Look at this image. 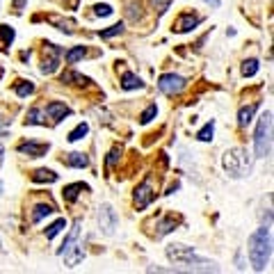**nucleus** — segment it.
<instances>
[{
  "label": "nucleus",
  "instance_id": "nucleus-1",
  "mask_svg": "<svg viewBox=\"0 0 274 274\" xmlns=\"http://www.w3.org/2000/svg\"><path fill=\"white\" fill-rule=\"evenodd\" d=\"M270 258H272V229L267 224V226L256 229L249 237V260L256 272H263Z\"/></svg>",
  "mask_w": 274,
  "mask_h": 274
},
{
  "label": "nucleus",
  "instance_id": "nucleus-2",
  "mask_svg": "<svg viewBox=\"0 0 274 274\" xmlns=\"http://www.w3.org/2000/svg\"><path fill=\"white\" fill-rule=\"evenodd\" d=\"M167 258L176 265H183L185 272H217L219 267L213 260H206L194 254L192 247L185 245H169L167 247Z\"/></svg>",
  "mask_w": 274,
  "mask_h": 274
},
{
  "label": "nucleus",
  "instance_id": "nucleus-3",
  "mask_svg": "<svg viewBox=\"0 0 274 274\" xmlns=\"http://www.w3.org/2000/svg\"><path fill=\"white\" fill-rule=\"evenodd\" d=\"M222 163H224V169L229 171V176H233V178L249 176V171H252V156L240 146L229 148V151L224 153Z\"/></svg>",
  "mask_w": 274,
  "mask_h": 274
},
{
  "label": "nucleus",
  "instance_id": "nucleus-4",
  "mask_svg": "<svg viewBox=\"0 0 274 274\" xmlns=\"http://www.w3.org/2000/svg\"><path fill=\"white\" fill-rule=\"evenodd\" d=\"M254 146H256V156L267 158L272 153V112L267 110L260 117L256 133H254Z\"/></svg>",
  "mask_w": 274,
  "mask_h": 274
},
{
  "label": "nucleus",
  "instance_id": "nucleus-5",
  "mask_svg": "<svg viewBox=\"0 0 274 274\" xmlns=\"http://www.w3.org/2000/svg\"><path fill=\"white\" fill-rule=\"evenodd\" d=\"M80 229H82V219H75L73 229L69 231V236L64 237V245L59 247V256L67 258L69 267H75L82 260V249H78V237H80Z\"/></svg>",
  "mask_w": 274,
  "mask_h": 274
},
{
  "label": "nucleus",
  "instance_id": "nucleus-6",
  "mask_svg": "<svg viewBox=\"0 0 274 274\" xmlns=\"http://www.w3.org/2000/svg\"><path fill=\"white\" fill-rule=\"evenodd\" d=\"M98 226H101V231L105 236H114V231L119 226V217L110 203H103L98 208Z\"/></svg>",
  "mask_w": 274,
  "mask_h": 274
},
{
  "label": "nucleus",
  "instance_id": "nucleus-7",
  "mask_svg": "<svg viewBox=\"0 0 274 274\" xmlns=\"http://www.w3.org/2000/svg\"><path fill=\"white\" fill-rule=\"evenodd\" d=\"M185 78H181V75L176 73H164L160 75V80H158V87H160V91L163 94H169V96H174V94H181L183 89H185Z\"/></svg>",
  "mask_w": 274,
  "mask_h": 274
},
{
  "label": "nucleus",
  "instance_id": "nucleus-8",
  "mask_svg": "<svg viewBox=\"0 0 274 274\" xmlns=\"http://www.w3.org/2000/svg\"><path fill=\"white\" fill-rule=\"evenodd\" d=\"M59 51L55 44H44V62H41V73H53L59 64Z\"/></svg>",
  "mask_w": 274,
  "mask_h": 274
},
{
  "label": "nucleus",
  "instance_id": "nucleus-9",
  "mask_svg": "<svg viewBox=\"0 0 274 274\" xmlns=\"http://www.w3.org/2000/svg\"><path fill=\"white\" fill-rule=\"evenodd\" d=\"M156 199V192H153V185H151V181H144L142 185H137V190H135V208H140V210H144L146 206H151V201Z\"/></svg>",
  "mask_w": 274,
  "mask_h": 274
},
{
  "label": "nucleus",
  "instance_id": "nucleus-10",
  "mask_svg": "<svg viewBox=\"0 0 274 274\" xmlns=\"http://www.w3.org/2000/svg\"><path fill=\"white\" fill-rule=\"evenodd\" d=\"M199 23H201V16L185 12V14H181V16L176 18V23H174V32H178V35H183V32H190V30L197 28Z\"/></svg>",
  "mask_w": 274,
  "mask_h": 274
},
{
  "label": "nucleus",
  "instance_id": "nucleus-11",
  "mask_svg": "<svg viewBox=\"0 0 274 274\" xmlns=\"http://www.w3.org/2000/svg\"><path fill=\"white\" fill-rule=\"evenodd\" d=\"M48 144H37V142H25V144H21L18 146V153H23V156H30V158H41L48 153Z\"/></svg>",
  "mask_w": 274,
  "mask_h": 274
},
{
  "label": "nucleus",
  "instance_id": "nucleus-12",
  "mask_svg": "<svg viewBox=\"0 0 274 274\" xmlns=\"http://www.w3.org/2000/svg\"><path fill=\"white\" fill-rule=\"evenodd\" d=\"M69 108L64 103H59V101H53V103L46 105V114L53 119V121H62L64 117H69Z\"/></svg>",
  "mask_w": 274,
  "mask_h": 274
},
{
  "label": "nucleus",
  "instance_id": "nucleus-13",
  "mask_svg": "<svg viewBox=\"0 0 274 274\" xmlns=\"http://www.w3.org/2000/svg\"><path fill=\"white\" fill-rule=\"evenodd\" d=\"M82 190H89L85 183H71V185L64 187V192H62V197H64V201H69V203H73L75 199H78V194L82 192Z\"/></svg>",
  "mask_w": 274,
  "mask_h": 274
},
{
  "label": "nucleus",
  "instance_id": "nucleus-14",
  "mask_svg": "<svg viewBox=\"0 0 274 274\" xmlns=\"http://www.w3.org/2000/svg\"><path fill=\"white\" fill-rule=\"evenodd\" d=\"M178 222H181V217H174V215H169L167 217V219H164V222H160L158 224V233L156 236L160 237V236H167V233H171V231L176 229L178 226Z\"/></svg>",
  "mask_w": 274,
  "mask_h": 274
},
{
  "label": "nucleus",
  "instance_id": "nucleus-15",
  "mask_svg": "<svg viewBox=\"0 0 274 274\" xmlns=\"http://www.w3.org/2000/svg\"><path fill=\"white\" fill-rule=\"evenodd\" d=\"M256 110H258V103H252V105H247V108H242V110L237 112V126H247L252 121Z\"/></svg>",
  "mask_w": 274,
  "mask_h": 274
},
{
  "label": "nucleus",
  "instance_id": "nucleus-16",
  "mask_svg": "<svg viewBox=\"0 0 274 274\" xmlns=\"http://www.w3.org/2000/svg\"><path fill=\"white\" fill-rule=\"evenodd\" d=\"M32 181H35V183H55V181H57V174L51 169H37L32 174Z\"/></svg>",
  "mask_w": 274,
  "mask_h": 274
},
{
  "label": "nucleus",
  "instance_id": "nucleus-17",
  "mask_svg": "<svg viewBox=\"0 0 274 274\" xmlns=\"http://www.w3.org/2000/svg\"><path fill=\"white\" fill-rule=\"evenodd\" d=\"M55 213V208L51 206V203H39V206H35V213H32V222H41L44 217L53 215Z\"/></svg>",
  "mask_w": 274,
  "mask_h": 274
},
{
  "label": "nucleus",
  "instance_id": "nucleus-18",
  "mask_svg": "<svg viewBox=\"0 0 274 274\" xmlns=\"http://www.w3.org/2000/svg\"><path fill=\"white\" fill-rule=\"evenodd\" d=\"M67 164L82 169V167H87V164H89V158L85 156V153H78V151H73V153H69V156H67Z\"/></svg>",
  "mask_w": 274,
  "mask_h": 274
},
{
  "label": "nucleus",
  "instance_id": "nucleus-19",
  "mask_svg": "<svg viewBox=\"0 0 274 274\" xmlns=\"http://www.w3.org/2000/svg\"><path fill=\"white\" fill-rule=\"evenodd\" d=\"M48 21H51L53 25H57V30L67 32V35H71V32L75 30V21H71V18H55V16H51Z\"/></svg>",
  "mask_w": 274,
  "mask_h": 274
},
{
  "label": "nucleus",
  "instance_id": "nucleus-20",
  "mask_svg": "<svg viewBox=\"0 0 274 274\" xmlns=\"http://www.w3.org/2000/svg\"><path fill=\"white\" fill-rule=\"evenodd\" d=\"M121 87L126 89V91H130V89H137V87H142V80L137 78L135 73H130V71H126L124 73V78H121Z\"/></svg>",
  "mask_w": 274,
  "mask_h": 274
},
{
  "label": "nucleus",
  "instance_id": "nucleus-21",
  "mask_svg": "<svg viewBox=\"0 0 274 274\" xmlns=\"http://www.w3.org/2000/svg\"><path fill=\"white\" fill-rule=\"evenodd\" d=\"M213 135H215V121H208L206 126L197 133V140L199 142H210L213 140Z\"/></svg>",
  "mask_w": 274,
  "mask_h": 274
},
{
  "label": "nucleus",
  "instance_id": "nucleus-22",
  "mask_svg": "<svg viewBox=\"0 0 274 274\" xmlns=\"http://www.w3.org/2000/svg\"><path fill=\"white\" fill-rule=\"evenodd\" d=\"M256 73H258V59H247V62H242V75L245 78H252Z\"/></svg>",
  "mask_w": 274,
  "mask_h": 274
},
{
  "label": "nucleus",
  "instance_id": "nucleus-23",
  "mask_svg": "<svg viewBox=\"0 0 274 274\" xmlns=\"http://www.w3.org/2000/svg\"><path fill=\"white\" fill-rule=\"evenodd\" d=\"M87 133H89V126H87V124H78V126H75L73 130L69 133V142H78V140H82V137H85Z\"/></svg>",
  "mask_w": 274,
  "mask_h": 274
},
{
  "label": "nucleus",
  "instance_id": "nucleus-24",
  "mask_svg": "<svg viewBox=\"0 0 274 274\" xmlns=\"http://www.w3.org/2000/svg\"><path fill=\"white\" fill-rule=\"evenodd\" d=\"M85 46H75V48H71V51L67 53V62L69 64H75V62H78V59L80 57H85Z\"/></svg>",
  "mask_w": 274,
  "mask_h": 274
},
{
  "label": "nucleus",
  "instance_id": "nucleus-25",
  "mask_svg": "<svg viewBox=\"0 0 274 274\" xmlns=\"http://www.w3.org/2000/svg\"><path fill=\"white\" fill-rule=\"evenodd\" d=\"M124 32V23H114V25H110L108 30H101L98 35L103 39H110V37H114V35H121Z\"/></svg>",
  "mask_w": 274,
  "mask_h": 274
},
{
  "label": "nucleus",
  "instance_id": "nucleus-26",
  "mask_svg": "<svg viewBox=\"0 0 274 274\" xmlns=\"http://www.w3.org/2000/svg\"><path fill=\"white\" fill-rule=\"evenodd\" d=\"M64 226H67V222H64V219H57V222H53L51 226H48V231H46V237H48V240H53V237L57 236V233L64 229Z\"/></svg>",
  "mask_w": 274,
  "mask_h": 274
},
{
  "label": "nucleus",
  "instance_id": "nucleus-27",
  "mask_svg": "<svg viewBox=\"0 0 274 274\" xmlns=\"http://www.w3.org/2000/svg\"><path fill=\"white\" fill-rule=\"evenodd\" d=\"M14 89H16V94H18V96L25 98V96H30V94L35 91V85H32V82H21V85H16Z\"/></svg>",
  "mask_w": 274,
  "mask_h": 274
},
{
  "label": "nucleus",
  "instance_id": "nucleus-28",
  "mask_svg": "<svg viewBox=\"0 0 274 274\" xmlns=\"http://www.w3.org/2000/svg\"><path fill=\"white\" fill-rule=\"evenodd\" d=\"M0 39L9 46L12 41H14V28H9V25H0Z\"/></svg>",
  "mask_w": 274,
  "mask_h": 274
},
{
  "label": "nucleus",
  "instance_id": "nucleus-29",
  "mask_svg": "<svg viewBox=\"0 0 274 274\" xmlns=\"http://www.w3.org/2000/svg\"><path fill=\"white\" fill-rule=\"evenodd\" d=\"M158 114V108L156 105H148L146 110L142 112V117H140V124H148V121H153V117Z\"/></svg>",
  "mask_w": 274,
  "mask_h": 274
},
{
  "label": "nucleus",
  "instance_id": "nucleus-30",
  "mask_svg": "<svg viewBox=\"0 0 274 274\" xmlns=\"http://www.w3.org/2000/svg\"><path fill=\"white\" fill-rule=\"evenodd\" d=\"M39 114H41V112H39V108H32V110L28 112V119H25V121H28V124H44V121H41V119H39Z\"/></svg>",
  "mask_w": 274,
  "mask_h": 274
},
{
  "label": "nucleus",
  "instance_id": "nucleus-31",
  "mask_svg": "<svg viewBox=\"0 0 274 274\" xmlns=\"http://www.w3.org/2000/svg\"><path fill=\"white\" fill-rule=\"evenodd\" d=\"M169 2L171 0H153V7H156L158 14H164V12L169 9Z\"/></svg>",
  "mask_w": 274,
  "mask_h": 274
},
{
  "label": "nucleus",
  "instance_id": "nucleus-32",
  "mask_svg": "<svg viewBox=\"0 0 274 274\" xmlns=\"http://www.w3.org/2000/svg\"><path fill=\"white\" fill-rule=\"evenodd\" d=\"M96 16H110L112 14V7L110 5H96Z\"/></svg>",
  "mask_w": 274,
  "mask_h": 274
},
{
  "label": "nucleus",
  "instance_id": "nucleus-33",
  "mask_svg": "<svg viewBox=\"0 0 274 274\" xmlns=\"http://www.w3.org/2000/svg\"><path fill=\"white\" fill-rule=\"evenodd\" d=\"M119 156H121V148H112L110 156H108V164H114L119 160Z\"/></svg>",
  "mask_w": 274,
  "mask_h": 274
},
{
  "label": "nucleus",
  "instance_id": "nucleus-34",
  "mask_svg": "<svg viewBox=\"0 0 274 274\" xmlns=\"http://www.w3.org/2000/svg\"><path fill=\"white\" fill-rule=\"evenodd\" d=\"M25 2H28V0H14V12L16 14H21L23 12V5H25Z\"/></svg>",
  "mask_w": 274,
  "mask_h": 274
},
{
  "label": "nucleus",
  "instance_id": "nucleus-35",
  "mask_svg": "<svg viewBox=\"0 0 274 274\" xmlns=\"http://www.w3.org/2000/svg\"><path fill=\"white\" fill-rule=\"evenodd\" d=\"M208 5H213V7H219V5H222V2H219V0H206Z\"/></svg>",
  "mask_w": 274,
  "mask_h": 274
},
{
  "label": "nucleus",
  "instance_id": "nucleus-36",
  "mask_svg": "<svg viewBox=\"0 0 274 274\" xmlns=\"http://www.w3.org/2000/svg\"><path fill=\"white\" fill-rule=\"evenodd\" d=\"M2 153H5V148H2V146H0V158H2Z\"/></svg>",
  "mask_w": 274,
  "mask_h": 274
},
{
  "label": "nucleus",
  "instance_id": "nucleus-37",
  "mask_svg": "<svg viewBox=\"0 0 274 274\" xmlns=\"http://www.w3.org/2000/svg\"><path fill=\"white\" fill-rule=\"evenodd\" d=\"M2 252H5V247H2V242H0V254H2Z\"/></svg>",
  "mask_w": 274,
  "mask_h": 274
},
{
  "label": "nucleus",
  "instance_id": "nucleus-38",
  "mask_svg": "<svg viewBox=\"0 0 274 274\" xmlns=\"http://www.w3.org/2000/svg\"><path fill=\"white\" fill-rule=\"evenodd\" d=\"M0 194H2V183H0Z\"/></svg>",
  "mask_w": 274,
  "mask_h": 274
}]
</instances>
